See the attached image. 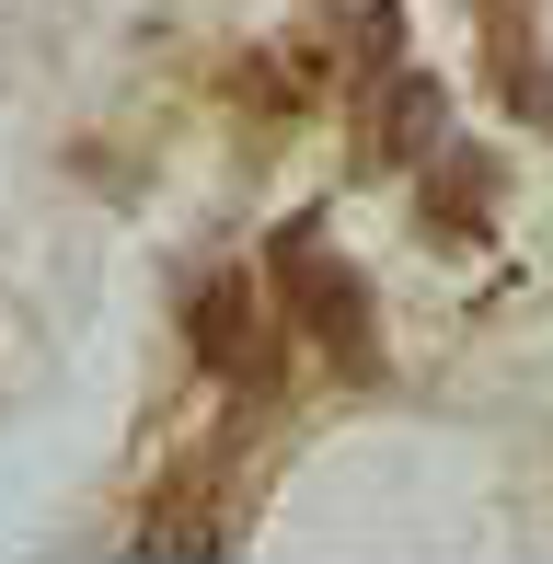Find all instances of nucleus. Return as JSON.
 Segmentation results:
<instances>
[{
  "label": "nucleus",
  "instance_id": "nucleus-1",
  "mask_svg": "<svg viewBox=\"0 0 553 564\" xmlns=\"http://www.w3.org/2000/svg\"><path fill=\"white\" fill-rule=\"evenodd\" d=\"M265 265H276V300H289V323H300L323 357H335L346 380H369V357H381V346H369V276H358V265H335L312 230H276Z\"/></svg>",
  "mask_w": 553,
  "mask_h": 564
},
{
  "label": "nucleus",
  "instance_id": "nucleus-2",
  "mask_svg": "<svg viewBox=\"0 0 553 564\" xmlns=\"http://www.w3.org/2000/svg\"><path fill=\"white\" fill-rule=\"evenodd\" d=\"M185 346L208 357L219 380H242V392H265L276 380V335H265V300H254V276L242 265H208L185 289Z\"/></svg>",
  "mask_w": 553,
  "mask_h": 564
},
{
  "label": "nucleus",
  "instance_id": "nucleus-4",
  "mask_svg": "<svg viewBox=\"0 0 553 564\" xmlns=\"http://www.w3.org/2000/svg\"><path fill=\"white\" fill-rule=\"evenodd\" d=\"M485 46H496V93H508V116L553 127V82H542V46H531V12H519V0H485Z\"/></svg>",
  "mask_w": 553,
  "mask_h": 564
},
{
  "label": "nucleus",
  "instance_id": "nucleus-5",
  "mask_svg": "<svg viewBox=\"0 0 553 564\" xmlns=\"http://www.w3.org/2000/svg\"><path fill=\"white\" fill-rule=\"evenodd\" d=\"M438 139H449V93L426 82V69L381 82V127H369V150H381V162H426Z\"/></svg>",
  "mask_w": 553,
  "mask_h": 564
},
{
  "label": "nucleus",
  "instance_id": "nucleus-6",
  "mask_svg": "<svg viewBox=\"0 0 553 564\" xmlns=\"http://www.w3.org/2000/svg\"><path fill=\"white\" fill-rule=\"evenodd\" d=\"M139 553H219V507L208 496H162L139 519Z\"/></svg>",
  "mask_w": 553,
  "mask_h": 564
},
{
  "label": "nucleus",
  "instance_id": "nucleus-3",
  "mask_svg": "<svg viewBox=\"0 0 553 564\" xmlns=\"http://www.w3.org/2000/svg\"><path fill=\"white\" fill-rule=\"evenodd\" d=\"M496 185H508V173H496L485 150H426V196H415V219L438 230V242H485V230H496Z\"/></svg>",
  "mask_w": 553,
  "mask_h": 564
}]
</instances>
